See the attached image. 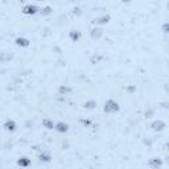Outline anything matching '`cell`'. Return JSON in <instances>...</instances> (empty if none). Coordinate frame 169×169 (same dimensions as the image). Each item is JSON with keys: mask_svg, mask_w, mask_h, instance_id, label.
<instances>
[{"mask_svg": "<svg viewBox=\"0 0 169 169\" xmlns=\"http://www.w3.org/2000/svg\"><path fill=\"white\" fill-rule=\"evenodd\" d=\"M105 112L107 114H114V112H118L119 111V105L115 102L114 99H108L107 102L105 103V107H103Z\"/></svg>", "mask_w": 169, "mask_h": 169, "instance_id": "1", "label": "cell"}, {"mask_svg": "<svg viewBox=\"0 0 169 169\" xmlns=\"http://www.w3.org/2000/svg\"><path fill=\"white\" fill-rule=\"evenodd\" d=\"M58 91H60V94H64V95H66V94H69V92L72 91V89H70V87H67V86H61V87H60V90H58Z\"/></svg>", "mask_w": 169, "mask_h": 169, "instance_id": "16", "label": "cell"}, {"mask_svg": "<svg viewBox=\"0 0 169 169\" xmlns=\"http://www.w3.org/2000/svg\"><path fill=\"white\" fill-rule=\"evenodd\" d=\"M120 1H122V3H129L131 0H120Z\"/></svg>", "mask_w": 169, "mask_h": 169, "instance_id": "19", "label": "cell"}, {"mask_svg": "<svg viewBox=\"0 0 169 169\" xmlns=\"http://www.w3.org/2000/svg\"><path fill=\"white\" fill-rule=\"evenodd\" d=\"M15 42H16V45H17V46H21V48H28L30 45L29 40H28V38H25V37H17L15 40Z\"/></svg>", "mask_w": 169, "mask_h": 169, "instance_id": "5", "label": "cell"}, {"mask_svg": "<svg viewBox=\"0 0 169 169\" xmlns=\"http://www.w3.org/2000/svg\"><path fill=\"white\" fill-rule=\"evenodd\" d=\"M54 129L57 132H60V134H64V132H67L69 131V124L65 122H58L54 124Z\"/></svg>", "mask_w": 169, "mask_h": 169, "instance_id": "3", "label": "cell"}, {"mask_svg": "<svg viewBox=\"0 0 169 169\" xmlns=\"http://www.w3.org/2000/svg\"><path fill=\"white\" fill-rule=\"evenodd\" d=\"M4 128L7 129L8 132H13V131H16V123L13 122V120L8 119L7 122L4 123Z\"/></svg>", "mask_w": 169, "mask_h": 169, "instance_id": "7", "label": "cell"}, {"mask_svg": "<svg viewBox=\"0 0 169 169\" xmlns=\"http://www.w3.org/2000/svg\"><path fill=\"white\" fill-rule=\"evenodd\" d=\"M38 11H40V9H38L35 4H27L24 8H22V13H24V15H29V16L36 15Z\"/></svg>", "mask_w": 169, "mask_h": 169, "instance_id": "2", "label": "cell"}, {"mask_svg": "<svg viewBox=\"0 0 169 169\" xmlns=\"http://www.w3.org/2000/svg\"><path fill=\"white\" fill-rule=\"evenodd\" d=\"M54 124L56 123L53 122V120H50V119H44L42 120V126H44L46 129H53L54 128Z\"/></svg>", "mask_w": 169, "mask_h": 169, "instance_id": "11", "label": "cell"}, {"mask_svg": "<svg viewBox=\"0 0 169 169\" xmlns=\"http://www.w3.org/2000/svg\"><path fill=\"white\" fill-rule=\"evenodd\" d=\"M52 12H53V9L50 7H45V8H42V9L40 11V13L42 16H49Z\"/></svg>", "mask_w": 169, "mask_h": 169, "instance_id": "14", "label": "cell"}, {"mask_svg": "<svg viewBox=\"0 0 169 169\" xmlns=\"http://www.w3.org/2000/svg\"><path fill=\"white\" fill-rule=\"evenodd\" d=\"M30 164H32V161H30V159H28V157H21V159L17 160V165L21 168H28Z\"/></svg>", "mask_w": 169, "mask_h": 169, "instance_id": "6", "label": "cell"}, {"mask_svg": "<svg viewBox=\"0 0 169 169\" xmlns=\"http://www.w3.org/2000/svg\"><path fill=\"white\" fill-rule=\"evenodd\" d=\"M102 35H103V32H102V29H99V28L91 29V37L92 38H99V37H102Z\"/></svg>", "mask_w": 169, "mask_h": 169, "instance_id": "12", "label": "cell"}, {"mask_svg": "<svg viewBox=\"0 0 169 169\" xmlns=\"http://www.w3.org/2000/svg\"><path fill=\"white\" fill-rule=\"evenodd\" d=\"M151 127H152V129L153 131H162V129H165V127H167V124H165L162 120H155L153 123L151 124Z\"/></svg>", "mask_w": 169, "mask_h": 169, "instance_id": "4", "label": "cell"}, {"mask_svg": "<svg viewBox=\"0 0 169 169\" xmlns=\"http://www.w3.org/2000/svg\"><path fill=\"white\" fill-rule=\"evenodd\" d=\"M110 19H111L110 17V15H103V16H100V17H98L94 22H97V24H99V25H105L110 21Z\"/></svg>", "mask_w": 169, "mask_h": 169, "instance_id": "9", "label": "cell"}, {"mask_svg": "<svg viewBox=\"0 0 169 169\" xmlns=\"http://www.w3.org/2000/svg\"><path fill=\"white\" fill-rule=\"evenodd\" d=\"M73 11H75L77 15H81V9H79V8H75V9H73Z\"/></svg>", "mask_w": 169, "mask_h": 169, "instance_id": "18", "label": "cell"}, {"mask_svg": "<svg viewBox=\"0 0 169 169\" xmlns=\"http://www.w3.org/2000/svg\"><path fill=\"white\" fill-rule=\"evenodd\" d=\"M161 165H162V162L160 159H152L149 161V167H152V168H160Z\"/></svg>", "mask_w": 169, "mask_h": 169, "instance_id": "13", "label": "cell"}, {"mask_svg": "<svg viewBox=\"0 0 169 169\" xmlns=\"http://www.w3.org/2000/svg\"><path fill=\"white\" fill-rule=\"evenodd\" d=\"M127 90H128L129 92H134V91H135V90H136V89H135V86H129V87H128V89H127Z\"/></svg>", "mask_w": 169, "mask_h": 169, "instance_id": "17", "label": "cell"}, {"mask_svg": "<svg viewBox=\"0 0 169 169\" xmlns=\"http://www.w3.org/2000/svg\"><path fill=\"white\" fill-rule=\"evenodd\" d=\"M84 107L89 108V110H92V108L97 107V102H95V100H87V102L84 103Z\"/></svg>", "mask_w": 169, "mask_h": 169, "instance_id": "15", "label": "cell"}, {"mask_svg": "<svg viewBox=\"0 0 169 169\" xmlns=\"http://www.w3.org/2000/svg\"><path fill=\"white\" fill-rule=\"evenodd\" d=\"M69 37L72 41H78L81 38V32H78V30H72V32L69 33Z\"/></svg>", "mask_w": 169, "mask_h": 169, "instance_id": "10", "label": "cell"}, {"mask_svg": "<svg viewBox=\"0 0 169 169\" xmlns=\"http://www.w3.org/2000/svg\"><path fill=\"white\" fill-rule=\"evenodd\" d=\"M38 160L42 162H50L52 161V156H50V153H48V152H41V153L38 155Z\"/></svg>", "mask_w": 169, "mask_h": 169, "instance_id": "8", "label": "cell"}, {"mask_svg": "<svg viewBox=\"0 0 169 169\" xmlns=\"http://www.w3.org/2000/svg\"><path fill=\"white\" fill-rule=\"evenodd\" d=\"M38 1H42V0H38Z\"/></svg>", "mask_w": 169, "mask_h": 169, "instance_id": "20", "label": "cell"}]
</instances>
